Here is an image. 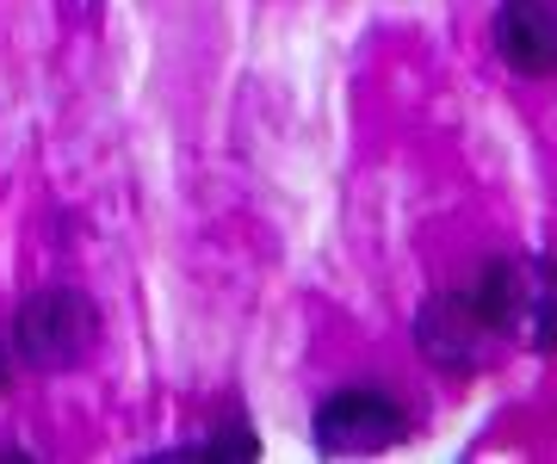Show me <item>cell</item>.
I'll return each instance as SVG.
<instances>
[{
  "mask_svg": "<svg viewBox=\"0 0 557 464\" xmlns=\"http://www.w3.org/2000/svg\"><path fill=\"white\" fill-rule=\"evenodd\" d=\"M416 341L440 372H471L490 353V323H483L478 298H434L416 316Z\"/></svg>",
  "mask_w": 557,
  "mask_h": 464,
  "instance_id": "4",
  "label": "cell"
},
{
  "mask_svg": "<svg viewBox=\"0 0 557 464\" xmlns=\"http://www.w3.org/2000/svg\"><path fill=\"white\" fill-rule=\"evenodd\" d=\"M403 434H409L403 409L379 390H341L317 415V446L329 459H372V452H391Z\"/></svg>",
  "mask_w": 557,
  "mask_h": 464,
  "instance_id": "3",
  "label": "cell"
},
{
  "mask_svg": "<svg viewBox=\"0 0 557 464\" xmlns=\"http://www.w3.org/2000/svg\"><path fill=\"white\" fill-rule=\"evenodd\" d=\"M496 50L515 75L557 68V0H508L496 13Z\"/></svg>",
  "mask_w": 557,
  "mask_h": 464,
  "instance_id": "5",
  "label": "cell"
},
{
  "mask_svg": "<svg viewBox=\"0 0 557 464\" xmlns=\"http://www.w3.org/2000/svg\"><path fill=\"white\" fill-rule=\"evenodd\" d=\"M471 298H478L490 335H508L533 353L557 347V261H545V254L490 261Z\"/></svg>",
  "mask_w": 557,
  "mask_h": 464,
  "instance_id": "1",
  "label": "cell"
},
{
  "mask_svg": "<svg viewBox=\"0 0 557 464\" xmlns=\"http://www.w3.org/2000/svg\"><path fill=\"white\" fill-rule=\"evenodd\" d=\"M13 341H20L25 365L38 372H69L94 353L100 341V316L81 291H38V298L20 303V323H13Z\"/></svg>",
  "mask_w": 557,
  "mask_h": 464,
  "instance_id": "2",
  "label": "cell"
}]
</instances>
